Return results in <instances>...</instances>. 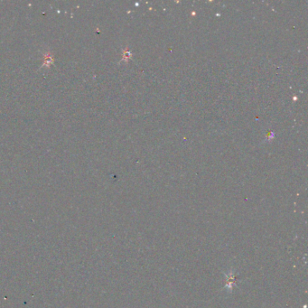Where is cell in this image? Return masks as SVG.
Returning a JSON list of instances; mask_svg holds the SVG:
<instances>
[{"label":"cell","instance_id":"6da1fadb","mask_svg":"<svg viewBox=\"0 0 308 308\" xmlns=\"http://www.w3.org/2000/svg\"><path fill=\"white\" fill-rule=\"evenodd\" d=\"M226 277H227V284H226V288L228 291L231 292L232 291V288H233V286L235 284V279H236V276H235V274L231 271L229 274H225Z\"/></svg>","mask_w":308,"mask_h":308},{"label":"cell","instance_id":"7a4b0ae2","mask_svg":"<svg viewBox=\"0 0 308 308\" xmlns=\"http://www.w3.org/2000/svg\"><path fill=\"white\" fill-rule=\"evenodd\" d=\"M53 61V58L51 55V53H48L47 55H44V62H43V66H50V64L52 63Z\"/></svg>","mask_w":308,"mask_h":308}]
</instances>
